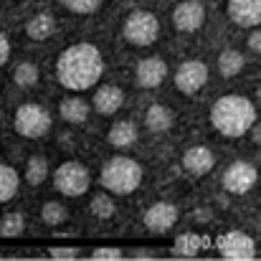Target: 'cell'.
<instances>
[{"label":"cell","instance_id":"obj_1","mask_svg":"<svg viewBox=\"0 0 261 261\" xmlns=\"http://www.w3.org/2000/svg\"><path fill=\"white\" fill-rule=\"evenodd\" d=\"M104 74V59L94 43H74L59 54L56 79L69 91H87Z\"/></svg>","mask_w":261,"mask_h":261},{"label":"cell","instance_id":"obj_2","mask_svg":"<svg viewBox=\"0 0 261 261\" xmlns=\"http://www.w3.org/2000/svg\"><path fill=\"white\" fill-rule=\"evenodd\" d=\"M254 122H256V107L251 99L241 94H226L216 99V104L211 107L213 129L228 140H239L241 135H246Z\"/></svg>","mask_w":261,"mask_h":261},{"label":"cell","instance_id":"obj_3","mask_svg":"<svg viewBox=\"0 0 261 261\" xmlns=\"http://www.w3.org/2000/svg\"><path fill=\"white\" fill-rule=\"evenodd\" d=\"M99 180L104 190L114 195H129L142 185V165L132 158H112L104 163Z\"/></svg>","mask_w":261,"mask_h":261},{"label":"cell","instance_id":"obj_4","mask_svg":"<svg viewBox=\"0 0 261 261\" xmlns=\"http://www.w3.org/2000/svg\"><path fill=\"white\" fill-rule=\"evenodd\" d=\"M51 114L48 109H43L41 104H33V101H25L15 109V117H13V127L20 137L25 140H41L51 132Z\"/></svg>","mask_w":261,"mask_h":261},{"label":"cell","instance_id":"obj_5","mask_svg":"<svg viewBox=\"0 0 261 261\" xmlns=\"http://www.w3.org/2000/svg\"><path fill=\"white\" fill-rule=\"evenodd\" d=\"M54 185L61 195H69V198H79V195H87L89 185H91V175L89 170L76 163V160H66L61 163L56 170H54Z\"/></svg>","mask_w":261,"mask_h":261},{"label":"cell","instance_id":"obj_6","mask_svg":"<svg viewBox=\"0 0 261 261\" xmlns=\"http://www.w3.org/2000/svg\"><path fill=\"white\" fill-rule=\"evenodd\" d=\"M122 33L124 38L132 43V46H152L160 36V20L147 13V10H135L127 15L124 25H122Z\"/></svg>","mask_w":261,"mask_h":261},{"label":"cell","instance_id":"obj_7","mask_svg":"<svg viewBox=\"0 0 261 261\" xmlns=\"http://www.w3.org/2000/svg\"><path fill=\"white\" fill-rule=\"evenodd\" d=\"M216 249L228 261H251L256 259V241L244 231H228L216 239Z\"/></svg>","mask_w":261,"mask_h":261},{"label":"cell","instance_id":"obj_8","mask_svg":"<svg viewBox=\"0 0 261 261\" xmlns=\"http://www.w3.org/2000/svg\"><path fill=\"white\" fill-rule=\"evenodd\" d=\"M205 82H208V66L198 59L182 61L175 71V87L185 96H193L195 91H200L205 87Z\"/></svg>","mask_w":261,"mask_h":261},{"label":"cell","instance_id":"obj_9","mask_svg":"<svg viewBox=\"0 0 261 261\" xmlns=\"http://www.w3.org/2000/svg\"><path fill=\"white\" fill-rule=\"evenodd\" d=\"M256 182H259V173H256V168H254L251 163H246V160L231 163V165L226 168V173H223V188H226L228 193H233V195L249 193Z\"/></svg>","mask_w":261,"mask_h":261},{"label":"cell","instance_id":"obj_10","mask_svg":"<svg viewBox=\"0 0 261 261\" xmlns=\"http://www.w3.org/2000/svg\"><path fill=\"white\" fill-rule=\"evenodd\" d=\"M205 23V8L200 0H180L173 10V25L180 33H195Z\"/></svg>","mask_w":261,"mask_h":261},{"label":"cell","instance_id":"obj_11","mask_svg":"<svg viewBox=\"0 0 261 261\" xmlns=\"http://www.w3.org/2000/svg\"><path fill=\"white\" fill-rule=\"evenodd\" d=\"M175 223H177V208L168 200H158L145 211V226L152 233H168Z\"/></svg>","mask_w":261,"mask_h":261},{"label":"cell","instance_id":"obj_12","mask_svg":"<svg viewBox=\"0 0 261 261\" xmlns=\"http://www.w3.org/2000/svg\"><path fill=\"white\" fill-rule=\"evenodd\" d=\"M135 76H137V84L142 89H155L165 82V76H168V64H165L160 56H147V59H142V61L137 64Z\"/></svg>","mask_w":261,"mask_h":261},{"label":"cell","instance_id":"obj_13","mask_svg":"<svg viewBox=\"0 0 261 261\" xmlns=\"http://www.w3.org/2000/svg\"><path fill=\"white\" fill-rule=\"evenodd\" d=\"M216 165V155L205 147V145H195V147H188L185 155H182V170L195 177H203L213 170Z\"/></svg>","mask_w":261,"mask_h":261},{"label":"cell","instance_id":"obj_14","mask_svg":"<svg viewBox=\"0 0 261 261\" xmlns=\"http://www.w3.org/2000/svg\"><path fill=\"white\" fill-rule=\"evenodd\" d=\"M228 18L241 28H256L261 20V0H228Z\"/></svg>","mask_w":261,"mask_h":261},{"label":"cell","instance_id":"obj_15","mask_svg":"<svg viewBox=\"0 0 261 261\" xmlns=\"http://www.w3.org/2000/svg\"><path fill=\"white\" fill-rule=\"evenodd\" d=\"M124 104V94L122 89L114 87V84H104L94 91V109L101 114V117H112L122 109Z\"/></svg>","mask_w":261,"mask_h":261},{"label":"cell","instance_id":"obj_16","mask_svg":"<svg viewBox=\"0 0 261 261\" xmlns=\"http://www.w3.org/2000/svg\"><path fill=\"white\" fill-rule=\"evenodd\" d=\"M173 109L165 107V104H150L147 112H145V124L152 135H165L173 129Z\"/></svg>","mask_w":261,"mask_h":261},{"label":"cell","instance_id":"obj_17","mask_svg":"<svg viewBox=\"0 0 261 261\" xmlns=\"http://www.w3.org/2000/svg\"><path fill=\"white\" fill-rule=\"evenodd\" d=\"M59 114L69 124H84L89 119V114H91V107H89L87 99H82V96H66L59 104Z\"/></svg>","mask_w":261,"mask_h":261},{"label":"cell","instance_id":"obj_18","mask_svg":"<svg viewBox=\"0 0 261 261\" xmlns=\"http://www.w3.org/2000/svg\"><path fill=\"white\" fill-rule=\"evenodd\" d=\"M107 142H109L112 147L124 150V147H129V145L137 142V127H135L132 122H127V119L114 122V124L109 127V132H107Z\"/></svg>","mask_w":261,"mask_h":261},{"label":"cell","instance_id":"obj_19","mask_svg":"<svg viewBox=\"0 0 261 261\" xmlns=\"http://www.w3.org/2000/svg\"><path fill=\"white\" fill-rule=\"evenodd\" d=\"M54 31H56V20H54L51 13H38L25 23V33L33 41H46V38L54 36Z\"/></svg>","mask_w":261,"mask_h":261},{"label":"cell","instance_id":"obj_20","mask_svg":"<svg viewBox=\"0 0 261 261\" xmlns=\"http://www.w3.org/2000/svg\"><path fill=\"white\" fill-rule=\"evenodd\" d=\"M244 66H246V59H244L241 51H236V48H223L221 51V56H218V71H221L223 79L239 76L244 71Z\"/></svg>","mask_w":261,"mask_h":261},{"label":"cell","instance_id":"obj_21","mask_svg":"<svg viewBox=\"0 0 261 261\" xmlns=\"http://www.w3.org/2000/svg\"><path fill=\"white\" fill-rule=\"evenodd\" d=\"M200 249H203V239L198 233H190V231L180 233L173 244V254L177 259H195L200 254Z\"/></svg>","mask_w":261,"mask_h":261},{"label":"cell","instance_id":"obj_22","mask_svg":"<svg viewBox=\"0 0 261 261\" xmlns=\"http://www.w3.org/2000/svg\"><path fill=\"white\" fill-rule=\"evenodd\" d=\"M18 188H20V175L15 173V168L0 163V205L15 198Z\"/></svg>","mask_w":261,"mask_h":261},{"label":"cell","instance_id":"obj_23","mask_svg":"<svg viewBox=\"0 0 261 261\" xmlns=\"http://www.w3.org/2000/svg\"><path fill=\"white\" fill-rule=\"evenodd\" d=\"M48 175H51V168H48L46 158H41V155L28 158V163H25V182L28 185H43Z\"/></svg>","mask_w":261,"mask_h":261},{"label":"cell","instance_id":"obj_24","mask_svg":"<svg viewBox=\"0 0 261 261\" xmlns=\"http://www.w3.org/2000/svg\"><path fill=\"white\" fill-rule=\"evenodd\" d=\"M41 221L46 226H54L56 228V226H61V223L69 221V208L61 200H46L43 208H41Z\"/></svg>","mask_w":261,"mask_h":261},{"label":"cell","instance_id":"obj_25","mask_svg":"<svg viewBox=\"0 0 261 261\" xmlns=\"http://www.w3.org/2000/svg\"><path fill=\"white\" fill-rule=\"evenodd\" d=\"M25 231V216L20 211H13V213H5L3 221H0V236L3 239H15Z\"/></svg>","mask_w":261,"mask_h":261},{"label":"cell","instance_id":"obj_26","mask_svg":"<svg viewBox=\"0 0 261 261\" xmlns=\"http://www.w3.org/2000/svg\"><path fill=\"white\" fill-rule=\"evenodd\" d=\"M13 82H15V87L20 89L36 87L38 84V66L31 64V61H20L15 66V71H13Z\"/></svg>","mask_w":261,"mask_h":261},{"label":"cell","instance_id":"obj_27","mask_svg":"<svg viewBox=\"0 0 261 261\" xmlns=\"http://www.w3.org/2000/svg\"><path fill=\"white\" fill-rule=\"evenodd\" d=\"M91 213L96 216V218H101V221H107V218H112L114 213H117V205H114V200L107 195V193H96L94 198H91Z\"/></svg>","mask_w":261,"mask_h":261},{"label":"cell","instance_id":"obj_28","mask_svg":"<svg viewBox=\"0 0 261 261\" xmlns=\"http://www.w3.org/2000/svg\"><path fill=\"white\" fill-rule=\"evenodd\" d=\"M101 3L104 0H61V5L66 10L76 13V15H91V13H96L101 8Z\"/></svg>","mask_w":261,"mask_h":261},{"label":"cell","instance_id":"obj_29","mask_svg":"<svg viewBox=\"0 0 261 261\" xmlns=\"http://www.w3.org/2000/svg\"><path fill=\"white\" fill-rule=\"evenodd\" d=\"M124 256L119 249H114V246H101V249H94L91 251V259L94 261H119Z\"/></svg>","mask_w":261,"mask_h":261},{"label":"cell","instance_id":"obj_30","mask_svg":"<svg viewBox=\"0 0 261 261\" xmlns=\"http://www.w3.org/2000/svg\"><path fill=\"white\" fill-rule=\"evenodd\" d=\"M48 256L59 261H69L79 256V249H74V246H54V249H48Z\"/></svg>","mask_w":261,"mask_h":261},{"label":"cell","instance_id":"obj_31","mask_svg":"<svg viewBox=\"0 0 261 261\" xmlns=\"http://www.w3.org/2000/svg\"><path fill=\"white\" fill-rule=\"evenodd\" d=\"M190 218H193L195 223H203V226H205V223H211L213 211H211V208H195V211L190 213Z\"/></svg>","mask_w":261,"mask_h":261},{"label":"cell","instance_id":"obj_32","mask_svg":"<svg viewBox=\"0 0 261 261\" xmlns=\"http://www.w3.org/2000/svg\"><path fill=\"white\" fill-rule=\"evenodd\" d=\"M8 59H10V41L5 33H0V66H5Z\"/></svg>","mask_w":261,"mask_h":261},{"label":"cell","instance_id":"obj_33","mask_svg":"<svg viewBox=\"0 0 261 261\" xmlns=\"http://www.w3.org/2000/svg\"><path fill=\"white\" fill-rule=\"evenodd\" d=\"M249 48H251L254 54H259L261 51V33L259 31H254V33L249 36Z\"/></svg>","mask_w":261,"mask_h":261},{"label":"cell","instance_id":"obj_34","mask_svg":"<svg viewBox=\"0 0 261 261\" xmlns=\"http://www.w3.org/2000/svg\"><path fill=\"white\" fill-rule=\"evenodd\" d=\"M135 259H155V251H150V249H135Z\"/></svg>","mask_w":261,"mask_h":261}]
</instances>
